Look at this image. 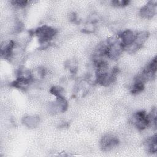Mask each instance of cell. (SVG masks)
<instances>
[{"label":"cell","instance_id":"277c9868","mask_svg":"<svg viewBox=\"0 0 157 157\" xmlns=\"http://www.w3.org/2000/svg\"><path fill=\"white\" fill-rule=\"evenodd\" d=\"M147 147L148 151L151 153H154L156 151V137L155 135L148 142H147Z\"/></svg>","mask_w":157,"mask_h":157},{"label":"cell","instance_id":"8992f818","mask_svg":"<svg viewBox=\"0 0 157 157\" xmlns=\"http://www.w3.org/2000/svg\"><path fill=\"white\" fill-rule=\"evenodd\" d=\"M15 4H17L18 6H25V4L28 2V1H13Z\"/></svg>","mask_w":157,"mask_h":157},{"label":"cell","instance_id":"5b68a950","mask_svg":"<svg viewBox=\"0 0 157 157\" xmlns=\"http://www.w3.org/2000/svg\"><path fill=\"white\" fill-rule=\"evenodd\" d=\"M113 3L117 6H126L129 3V1H113Z\"/></svg>","mask_w":157,"mask_h":157},{"label":"cell","instance_id":"7a4b0ae2","mask_svg":"<svg viewBox=\"0 0 157 157\" xmlns=\"http://www.w3.org/2000/svg\"><path fill=\"white\" fill-rule=\"evenodd\" d=\"M36 34L40 40L45 42L52 39L55 35V31L50 27L42 26L36 31Z\"/></svg>","mask_w":157,"mask_h":157},{"label":"cell","instance_id":"3957f363","mask_svg":"<svg viewBox=\"0 0 157 157\" xmlns=\"http://www.w3.org/2000/svg\"><path fill=\"white\" fill-rule=\"evenodd\" d=\"M118 140L116 137L110 136L104 137L101 142V147L103 150L107 151L113 148L118 144Z\"/></svg>","mask_w":157,"mask_h":157},{"label":"cell","instance_id":"6da1fadb","mask_svg":"<svg viewBox=\"0 0 157 157\" xmlns=\"http://www.w3.org/2000/svg\"><path fill=\"white\" fill-rule=\"evenodd\" d=\"M134 121L138 128L143 129L149 124L150 122V117L144 112H137L134 116Z\"/></svg>","mask_w":157,"mask_h":157}]
</instances>
